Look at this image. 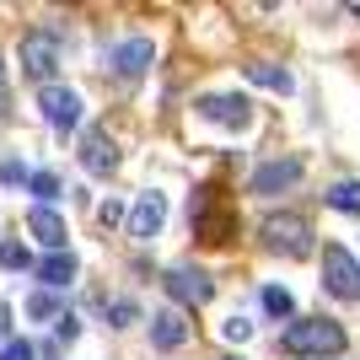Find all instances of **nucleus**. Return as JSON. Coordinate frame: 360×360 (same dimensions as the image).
<instances>
[{
  "label": "nucleus",
  "instance_id": "nucleus-1",
  "mask_svg": "<svg viewBox=\"0 0 360 360\" xmlns=\"http://www.w3.org/2000/svg\"><path fill=\"white\" fill-rule=\"evenodd\" d=\"M349 333L333 323V317H290L285 333H280V349L301 360H323V355H345Z\"/></svg>",
  "mask_w": 360,
  "mask_h": 360
},
{
  "label": "nucleus",
  "instance_id": "nucleus-2",
  "mask_svg": "<svg viewBox=\"0 0 360 360\" xmlns=\"http://www.w3.org/2000/svg\"><path fill=\"white\" fill-rule=\"evenodd\" d=\"M258 237H264V248L280 258H307L312 253V221L296 210H280V215H264V226H258Z\"/></svg>",
  "mask_w": 360,
  "mask_h": 360
},
{
  "label": "nucleus",
  "instance_id": "nucleus-3",
  "mask_svg": "<svg viewBox=\"0 0 360 360\" xmlns=\"http://www.w3.org/2000/svg\"><path fill=\"white\" fill-rule=\"evenodd\" d=\"M323 290L339 301H360V258L349 248H339V242L323 248Z\"/></svg>",
  "mask_w": 360,
  "mask_h": 360
},
{
  "label": "nucleus",
  "instance_id": "nucleus-4",
  "mask_svg": "<svg viewBox=\"0 0 360 360\" xmlns=\"http://www.w3.org/2000/svg\"><path fill=\"white\" fill-rule=\"evenodd\" d=\"M162 285H167V296L178 301V307H205V301L215 296V280L205 269H194V264H172Z\"/></svg>",
  "mask_w": 360,
  "mask_h": 360
},
{
  "label": "nucleus",
  "instance_id": "nucleus-5",
  "mask_svg": "<svg viewBox=\"0 0 360 360\" xmlns=\"http://www.w3.org/2000/svg\"><path fill=\"white\" fill-rule=\"evenodd\" d=\"M16 54H22V70H27L32 81H49V75H54V65H60V38H54L49 27H32L27 38H22V49H16Z\"/></svg>",
  "mask_w": 360,
  "mask_h": 360
},
{
  "label": "nucleus",
  "instance_id": "nucleus-6",
  "mask_svg": "<svg viewBox=\"0 0 360 360\" xmlns=\"http://www.w3.org/2000/svg\"><path fill=\"white\" fill-rule=\"evenodd\" d=\"M194 113H199V119H210V124H226V129H248V124H253V103H248V97H237V91L199 97Z\"/></svg>",
  "mask_w": 360,
  "mask_h": 360
},
{
  "label": "nucleus",
  "instance_id": "nucleus-7",
  "mask_svg": "<svg viewBox=\"0 0 360 360\" xmlns=\"http://www.w3.org/2000/svg\"><path fill=\"white\" fill-rule=\"evenodd\" d=\"M188 215H194V231H199L205 242H226L231 231H237V215L215 210V194H210V188H199V199L188 205Z\"/></svg>",
  "mask_w": 360,
  "mask_h": 360
},
{
  "label": "nucleus",
  "instance_id": "nucleus-8",
  "mask_svg": "<svg viewBox=\"0 0 360 360\" xmlns=\"http://www.w3.org/2000/svg\"><path fill=\"white\" fill-rule=\"evenodd\" d=\"M162 221H167V199L146 188V194L135 199V210H129V237H135V242H150L156 231H162Z\"/></svg>",
  "mask_w": 360,
  "mask_h": 360
},
{
  "label": "nucleus",
  "instance_id": "nucleus-9",
  "mask_svg": "<svg viewBox=\"0 0 360 360\" xmlns=\"http://www.w3.org/2000/svg\"><path fill=\"white\" fill-rule=\"evenodd\" d=\"M81 167H86L91 178H108V172L119 167V150H113L108 129H86V135H81Z\"/></svg>",
  "mask_w": 360,
  "mask_h": 360
},
{
  "label": "nucleus",
  "instance_id": "nucleus-10",
  "mask_svg": "<svg viewBox=\"0 0 360 360\" xmlns=\"http://www.w3.org/2000/svg\"><path fill=\"white\" fill-rule=\"evenodd\" d=\"M44 119L54 124V129H75L81 124V97H75L70 86H44Z\"/></svg>",
  "mask_w": 360,
  "mask_h": 360
},
{
  "label": "nucleus",
  "instance_id": "nucleus-11",
  "mask_svg": "<svg viewBox=\"0 0 360 360\" xmlns=\"http://www.w3.org/2000/svg\"><path fill=\"white\" fill-rule=\"evenodd\" d=\"M301 183V162L296 156H285V162H264L253 172V194H285V188H296Z\"/></svg>",
  "mask_w": 360,
  "mask_h": 360
},
{
  "label": "nucleus",
  "instance_id": "nucleus-12",
  "mask_svg": "<svg viewBox=\"0 0 360 360\" xmlns=\"http://www.w3.org/2000/svg\"><path fill=\"white\" fill-rule=\"evenodd\" d=\"M150 60H156V49H150V38H124L119 49H113V70L124 75V81H135V75L150 70Z\"/></svg>",
  "mask_w": 360,
  "mask_h": 360
},
{
  "label": "nucleus",
  "instance_id": "nucleus-13",
  "mask_svg": "<svg viewBox=\"0 0 360 360\" xmlns=\"http://www.w3.org/2000/svg\"><path fill=\"white\" fill-rule=\"evenodd\" d=\"M27 231L38 242H44V248H54V253H65V237H70V231H65V221L54 210H49V205H38V210H27Z\"/></svg>",
  "mask_w": 360,
  "mask_h": 360
},
{
  "label": "nucleus",
  "instance_id": "nucleus-14",
  "mask_svg": "<svg viewBox=\"0 0 360 360\" xmlns=\"http://www.w3.org/2000/svg\"><path fill=\"white\" fill-rule=\"evenodd\" d=\"M183 339H188V317L183 312H156L150 317V345L156 349H178Z\"/></svg>",
  "mask_w": 360,
  "mask_h": 360
},
{
  "label": "nucleus",
  "instance_id": "nucleus-15",
  "mask_svg": "<svg viewBox=\"0 0 360 360\" xmlns=\"http://www.w3.org/2000/svg\"><path fill=\"white\" fill-rule=\"evenodd\" d=\"M38 280H44L49 290H65L75 280V253H49L44 264H38Z\"/></svg>",
  "mask_w": 360,
  "mask_h": 360
},
{
  "label": "nucleus",
  "instance_id": "nucleus-16",
  "mask_svg": "<svg viewBox=\"0 0 360 360\" xmlns=\"http://www.w3.org/2000/svg\"><path fill=\"white\" fill-rule=\"evenodd\" d=\"M242 75H248V81H258V86H269V91H290V86H296L285 65H269V60H253V65H242Z\"/></svg>",
  "mask_w": 360,
  "mask_h": 360
},
{
  "label": "nucleus",
  "instance_id": "nucleus-17",
  "mask_svg": "<svg viewBox=\"0 0 360 360\" xmlns=\"http://www.w3.org/2000/svg\"><path fill=\"white\" fill-rule=\"evenodd\" d=\"M328 210H339V215H360V178H345V183H333L328 194Z\"/></svg>",
  "mask_w": 360,
  "mask_h": 360
},
{
  "label": "nucleus",
  "instance_id": "nucleus-18",
  "mask_svg": "<svg viewBox=\"0 0 360 360\" xmlns=\"http://www.w3.org/2000/svg\"><path fill=\"white\" fill-rule=\"evenodd\" d=\"M258 301H264V312H269V317H296V296H290L285 285H264Z\"/></svg>",
  "mask_w": 360,
  "mask_h": 360
},
{
  "label": "nucleus",
  "instance_id": "nucleus-19",
  "mask_svg": "<svg viewBox=\"0 0 360 360\" xmlns=\"http://www.w3.org/2000/svg\"><path fill=\"white\" fill-rule=\"evenodd\" d=\"M221 333H226V345H248V339H253V323L231 312V317H226V323H221Z\"/></svg>",
  "mask_w": 360,
  "mask_h": 360
},
{
  "label": "nucleus",
  "instance_id": "nucleus-20",
  "mask_svg": "<svg viewBox=\"0 0 360 360\" xmlns=\"http://www.w3.org/2000/svg\"><path fill=\"white\" fill-rule=\"evenodd\" d=\"M0 264H6V269H32V253L22 242H6V248H0Z\"/></svg>",
  "mask_w": 360,
  "mask_h": 360
},
{
  "label": "nucleus",
  "instance_id": "nucleus-21",
  "mask_svg": "<svg viewBox=\"0 0 360 360\" xmlns=\"http://www.w3.org/2000/svg\"><path fill=\"white\" fill-rule=\"evenodd\" d=\"M27 188H32L38 199H44V205H49V199H60V178H54V172H32V183H27Z\"/></svg>",
  "mask_w": 360,
  "mask_h": 360
},
{
  "label": "nucleus",
  "instance_id": "nucleus-22",
  "mask_svg": "<svg viewBox=\"0 0 360 360\" xmlns=\"http://www.w3.org/2000/svg\"><path fill=\"white\" fill-rule=\"evenodd\" d=\"M27 312H32V317H54V323H60V317H65V312H60V301L49 296V290H38V296L27 301Z\"/></svg>",
  "mask_w": 360,
  "mask_h": 360
},
{
  "label": "nucleus",
  "instance_id": "nucleus-23",
  "mask_svg": "<svg viewBox=\"0 0 360 360\" xmlns=\"http://www.w3.org/2000/svg\"><path fill=\"white\" fill-rule=\"evenodd\" d=\"M108 317H113V328H129V323L140 317V307H135V301H113V307H108Z\"/></svg>",
  "mask_w": 360,
  "mask_h": 360
},
{
  "label": "nucleus",
  "instance_id": "nucleus-24",
  "mask_svg": "<svg viewBox=\"0 0 360 360\" xmlns=\"http://www.w3.org/2000/svg\"><path fill=\"white\" fill-rule=\"evenodd\" d=\"M97 221H103V226H119L124 221V205H119V199H103V205H97Z\"/></svg>",
  "mask_w": 360,
  "mask_h": 360
},
{
  "label": "nucleus",
  "instance_id": "nucleus-25",
  "mask_svg": "<svg viewBox=\"0 0 360 360\" xmlns=\"http://www.w3.org/2000/svg\"><path fill=\"white\" fill-rule=\"evenodd\" d=\"M32 355H38V349H32L27 339H11V345L0 349V360H32Z\"/></svg>",
  "mask_w": 360,
  "mask_h": 360
},
{
  "label": "nucleus",
  "instance_id": "nucleus-26",
  "mask_svg": "<svg viewBox=\"0 0 360 360\" xmlns=\"http://www.w3.org/2000/svg\"><path fill=\"white\" fill-rule=\"evenodd\" d=\"M0 178H6V183L16 188V183H32V172H27L22 162H6V167H0Z\"/></svg>",
  "mask_w": 360,
  "mask_h": 360
},
{
  "label": "nucleus",
  "instance_id": "nucleus-27",
  "mask_svg": "<svg viewBox=\"0 0 360 360\" xmlns=\"http://www.w3.org/2000/svg\"><path fill=\"white\" fill-rule=\"evenodd\" d=\"M54 333H60V345H70L75 333H81V323H75V317H60V323H54Z\"/></svg>",
  "mask_w": 360,
  "mask_h": 360
},
{
  "label": "nucleus",
  "instance_id": "nucleus-28",
  "mask_svg": "<svg viewBox=\"0 0 360 360\" xmlns=\"http://www.w3.org/2000/svg\"><path fill=\"white\" fill-rule=\"evenodd\" d=\"M11 113V91H6V65H0V119Z\"/></svg>",
  "mask_w": 360,
  "mask_h": 360
},
{
  "label": "nucleus",
  "instance_id": "nucleus-29",
  "mask_svg": "<svg viewBox=\"0 0 360 360\" xmlns=\"http://www.w3.org/2000/svg\"><path fill=\"white\" fill-rule=\"evenodd\" d=\"M226 360H242V355H226Z\"/></svg>",
  "mask_w": 360,
  "mask_h": 360
}]
</instances>
